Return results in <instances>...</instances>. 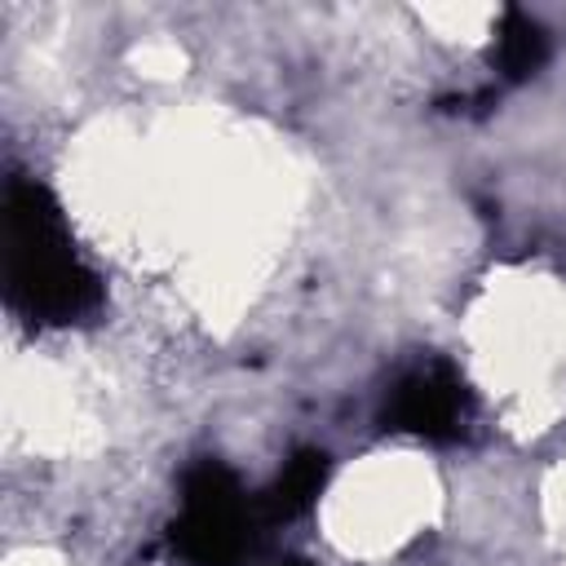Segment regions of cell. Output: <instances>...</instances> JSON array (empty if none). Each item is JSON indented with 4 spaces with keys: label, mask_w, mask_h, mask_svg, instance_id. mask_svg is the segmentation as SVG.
Masks as SVG:
<instances>
[{
    "label": "cell",
    "mask_w": 566,
    "mask_h": 566,
    "mask_svg": "<svg viewBox=\"0 0 566 566\" xmlns=\"http://www.w3.org/2000/svg\"><path fill=\"white\" fill-rule=\"evenodd\" d=\"M256 495L221 460H199L181 478V513L172 522V544L195 566H239L261 531Z\"/></svg>",
    "instance_id": "cell-2"
},
{
    "label": "cell",
    "mask_w": 566,
    "mask_h": 566,
    "mask_svg": "<svg viewBox=\"0 0 566 566\" xmlns=\"http://www.w3.org/2000/svg\"><path fill=\"white\" fill-rule=\"evenodd\" d=\"M491 62L509 84L531 80L544 62H548V35L544 27L526 13V9H504L495 22V40H491Z\"/></svg>",
    "instance_id": "cell-5"
},
{
    "label": "cell",
    "mask_w": 566,
    "mask_h": 566,
    "mask_svg": "<svg viewBox=\"0 0 566 566\" xmlns=\"http://www.w3.org/2000/svg\"><path fill=\"white\" fill-rule=\"evenodd\" d=\"M473 416V394L464 385V376L442 363H416L411 371H402L380 407V424L394 433H411L424 442H455L464 433Z\"/></svg>",
    "instance_id": "cell-3"
},
{
    "label": "cell",
    "mask_w": 566,
    "mask_h": 566,
    "mask_svg": "<svg viewBox=\"0 0 566 566\" xmlns=\"http://www.w3.org/2000/svg\"><path fill=\"white\" fill-rule=\"evenodd\" d=\"M327 473H332V460L323 451H314V447L287 455L283 469L274 473V482L256 495L261 522H292V517H301L318 500V491L327 486Z\"/></svg>",
    "instance_id": "cell-4"
},
{
    "label": "cell",
    "mask_w": 566,
    "mask_h": 566,
    "mask_svg": "<svg viewBox=\"0 0 566 566\" xmlns=\"http://www.w3.org/2000/svg\"><path fill=\"white\" fill-rule=\"evenodd\" d=\"M283 566H314V562H301V557H296V562H283Z\"/></svg>",
    "instance_id": "cell-6"
},
{
    "label": "cell",
    "mask_w": 566,
    "mask_h": 566,
    "mask_svg": "<svg viewBox=\"0 0 566 566\" xmlns=\"http://www.w3.org/2000/svg\"><path fill=\"white\" fill-rule=\"evenodd\" d=\"M4 292L35 323H71L97 310L102 287L75 256L57 199L40 181H9L4 195Z\"/></svg>",
    "instance_id": "cell-1"
}]
</instances>
